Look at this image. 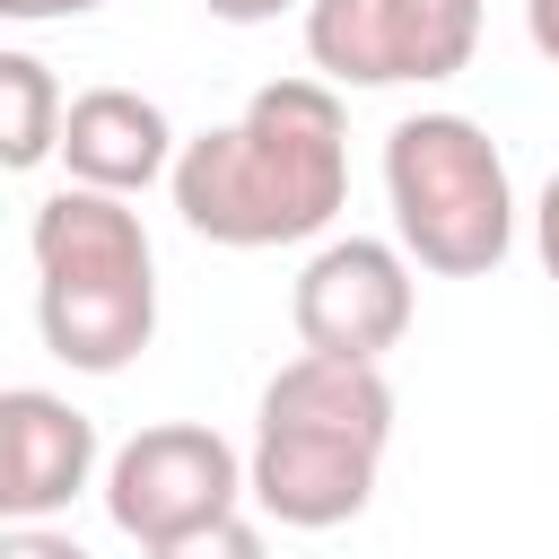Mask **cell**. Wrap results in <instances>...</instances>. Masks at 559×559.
I'll return each mask as SVG.
<instances>
[{
    "label": "cell",
    "mask_w": 559,
    "mask_h": 559,
    "mask_svg": "<svg viewBox=\"0 0 559 559\" xmlns=\"http://www.w3.org/2000/svg\"><path fill=\"white\" fill-rule=\"evenodd\" d=\"M183 227L227 253L314 245L349 201V114L332 79H271L236 122L192 131L166 175Z\"/></svg>",
    "instance_id": "obj_1"
},
{
    "label": "cell",
    "mask_w": 559,
    "mask_h": 559,
    "mask_svg": "<svg viewBox=\"0 0 559 559\" xmlns=\"http://www.w3.org/2000/svg\"><path fill=\"white\" fill-rule=\"evenodd\" d=\"M384 445H393L384 367L297 349L253 402V445H245L253 507L288 533H332V524L367 515Z\"/></svg>",
    "instance_id": "obj_2"
},
{
    "label": "cell",
    "mask_w": 559,
    "mask_h": 559,
    "mask_svg": "<svg viewBox=\"0 0 559 559\" xmlns=\"http://www.w3.org/2000/svg\"><path fill=\"white\" fill-rule=\"evenodd\" d=\"M35 332L70 376H122L157 341V245L122 192L61 183L26 218Z\"/></svg>",
    "instance_id": "obj_3"
},
{
    "label": "cell",
    "mask_w": 559,
    "mask_h": 559,
    "mask_svg": "<svg viewBox=\"0 0 559 559\" xmlns=\"http://www.w3.org/2000/svg\"><path fill=\"white\" fill-rule=\"evenodd\" d=\"M384 210H393V245L428 280H489L515 253V183H507V157L454 105L402 114L384 131Z\"/></svg>",
    "instance_id": "obj_4"
},
{
    "label": "cell",
    "mask_w": 559,
    "mask_h": 559,
    "mask_svg": "<svg viewBox=\"0 0 559 559\" xmlns=\"http://www.w3.org/2000/svg\"><path fill=\"white\" fill-rule=\"evenodd\" d=\"M96 498H105V524H114L122 542L166 550V542H183V533H210V524L245 515L253 472H245V454H236L218 428H201V419H157V428L122 437V445L105 454V489H96Z\"/></svg>",
    "instance_id": "obj_5"
},
{
    "label": "cell",
    "mask_w": 559,
    "mask_h": 559,
    "mask_svg": "<svg viewBox=\"0 0 559 559\" xmlns=\"http://www.w3.org/2000/svg\"><path fill=\"white\" fill-rule=\"evenodd\" d=\"M489 0H306V61L332 87H437L472 70Z\"/></svg>",
    "instance_id": "obj_6"
},
{
    "label": "cell",
    "mask_w": 559,
    "mask_h": 559,
    "mask_svg": "<svg viewBox=\"0 0 559 559\" xmlns=\"http://www.w3.org/2000/svg\"><path fill=\"white\" fill-rule=\"evenodd\" d=\"M411 314H419V262L393 236H323L288 288L297 349L314 358L384 367V349L411 341Z\"/></svg>",
    "instance_id": "obj_7"
},
{
    "label": "cell",
    "mask_w": 559,
    "mask_h": 559,
    "mask_svg": "<svg viewBox=\"0 0 559 559\" xmlns=\"http://www.w3.org/2000/svg\"><path fill=\"white\" fill-rule=\"evenodd\" d=\"M96 472H105V445L70 393H44V384L0 393V515L9 524H52L79 489H105Z\"/></svg>",
    "instance_id": "obj_8"
},
{
    "label": "cell",
    "mask_w": 559,
    "mask_h": 559,
    "mask_svg": "<svg viewBox=\"0 0 559 559\" xmlns=\"http://www.w3.org/2000/svg\"><path fill=\"white\" fill-rule=\"evenodd\" d=\"M175 157H183V140H175L166 105L140 96V87H79L70 114H61V166L87 192H122L131 201V192L166 183Z\"/></svg>",
    "instance_id": "obj_9"
},
{
    "label": "cell",
    "mask_w": 559,
    "mask_h": 559,
    "mask_svg": "<svg viewBox=\"0 0 559 559\" xmlns=\"http://www.w3.org/2000/svg\"><path fill=\"white\" fill-rule=\"evenodd\" d=\"M61 79L35 61V52H0V166L9 175H35L44 157H61Z\"/></svg>",
    "instance_id": "obj_10"
},
{
    "label": "cell",
    "mask_w": 559,
    "mask_h": 559,
    "mask_svg": "<svg viewBox=\"0 0 559 559\" xmlns=\"http://www.w3.org/2000/svg\"><path fill=\"white\" fill-rule=\"evenodd\" d=\"M140 559H271V542H262V524H253V515H227V524H210V533H183V542H166V550H140Z\"/></svg>",
    "instance_id": "obj_11"
},
{
    "label": "cell",
    "mask_w": 559,
    "mask_h": 559,
    "mask_svg": "<svg viewBox=\"0 0 559 559\" xmlns=\"http://www.w3.org/2000/svg\"><path fill=\"white\" fill-rule=\"evenodd\" d=\"M0 559H87L70 533H52V524H9L0 533Z\"/></svg>",
    "instance_id": "obj_12"
},
{
    "label": "cell",
    "mask_w": 559,
    "mask_h": 559,
    "mask_svg": "<svg viewBox=\"0 0 559 559\" xmlns=\"http://www.w3.org/2000/svg\"><path fill=\"white\" fill-rule=\"evenodd\" d=\"M533 253H542V271L559 280V166H550V183L533 192Z\"/></svg>",
    "instance_id": "obj_13"
},
{
    "label": "cell",
    "mask_w": 559,
    "mask_h": 559,
    "mask_svg": "<svg viewBox=\"0 0 559 559\" xmlns=\"http://www.w3.org/2000/svg\"><path fill=\"white\" fill-rule=\"evenodd\" d=\"M87 9H105V0H0L9 26H61V17H87Z\"/></svg>",
    "instance_id": "obj_14"
},
{
    "label": "cell",
    "mask_w": 559,
    "mask_h": 559,
    "mask_svg": "<svg viewBox=\"0 0 559 559\" xmlns=\"http://www.w3.org/2000/svg\"><path fill=\"white\" fill-rule=\"evenodd\" d=\"M524 44L559 70V0H524Z\"/></svg>",
    "instance_id": "obj_15"
},
{
    "label": "cell",
    "mask_w": 559,
    "mask_h": 559,
    "mask_svg": "<svg viewBox=\"0 0 559 559\" xmlns=\"http://www.w3.org/2000/svg\"><path fill=\"white\" fill-rule=\"evenodd\" d=\"M210 17H227V26H271L280 9H297V0H201Z\"/></svg>",
    "instance_id": "obj_16"
}]
</instances>
